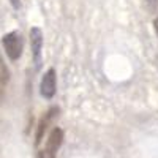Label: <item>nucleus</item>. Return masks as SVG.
<instances>
[{"label":"nucleus","mask_w":158,"mask_h":158,"mask_svg":"<svg viewBox=\"0 0 158 158\" xmlns=\"http://www.w3.org/2000/svg\"><path fill=\"white\" fill-rule=\"evenodd\" d=\"M3 48L6 51V56L11 60H18L22 56V36L19 32H10L2 38Z\"/></svg>","instance_id":"nucleus-1"},{"label":"nucleus","mask_w":158,"mask_h":158,"mask_svg":"<svg viewBox=\"0 0 158 158\" xmlns=\"http://www.w3.org/2000/svg\"><path fill=\"white\" fill-rule=\"evenodd\" d=\"M30 48H32V57L36 70L41 67V51H43V32L38 27H32L30 30Z\"/></svg>","instance_id":"nucleus-2"},{"label":"nucleus","mask_w":158,"mask_h":158,"mask_svg":"<svg viewBox=\"0 0 158 158\" xmlns=\"http://www.w3.org/2000/svg\"><path fill=\"white\" fill-rule=\"evenodd\" d=\"M40 92L44 98H52L56 95V71L48 70L40 84Z\"/></svg>","instance_id":"nucleus-3"},{"label":"nucleus","mask_w":158,"mask_h":158,"mask_svg":"<svg viewBox=\"0 0 158 158\" xmlns=\"http://www.w3.org/2000/svg\"><path fill=\"white\" fill-rule=\"evenodd\" d=\"M63 142V131L60 128H54L51 131V135L48 138V142H46V152L49 156H54L56 152L60 149Z\"/></svg>","instance_id":"nucleus-4"},{"label":"nucleus","mask_w":158,"mask_h":158,"mask_svg":"<svg viewBox=\"0 0 158 158\" xmlns=\"http://www.w3.org/2000/svg\"><path fill=\"white\" fill-rule=\"evenodd\" d=\"M52 112H54V111L48 112V114L41 118V120H40L38 131H36V144H40V142H41V139H43V135H44V131H46V128H48V123H49V120H51V115H52Z\"/></svg>","instance_id":"nucleus-5"},{"label":"nucleus","mask_w":158,"mask_h":158,"mask_svg":"<svg viewBox=\"0 0 158 158\" xmlns=\"http://www.w3.org/2000/svg\"><path fill=\"white\" fill-rule=\"evenodd\" d=\"M6 82H8V70L3 65L2 57H0V87H3Z\"/></svg>","instance_id":"nucleus-6"},{"label":"nucleus","mask_w":158,"mask_h":158,"mask_svg":"<svg viewBox=\"0 0 158 158\" xmlns=\"http://www.w3.org/2000/svg\"><path fill=\"white\" fill-rule=\"evenodd\" d=\"M147 5H149L150 10H155L158 6V0H147Z\"/></svg>","instance_id":"nucleus-7"},{"label":"nucleus","mask_w":158,"mask_h":158,"mask_svg":"<svg viewBox=\"0 0 158 158\" xmlns=\"http://www.w3.org/2000/svg\"><path fill=\"white\" fill-rule=\"evenodd\" d=\"M153 27H155V33H156V36H158V18L153 21Z\"/></svg>","instance_id":"nucleus-8"},{"label":"nucleus","mask_w":158,"mask_h":158,"mask_svg":"<svg viewBox=\"0 0 158 158\" xmlns=\"http://www.w3.org/2000/svg\"><path fill=\"white\" fill-rule=\"evenodd\" d=\"M10 2L13 3V6H15V8H19V5H21V3H19V0H10Z\"/></svg>","instance_id":"nucleus-9"},{"label":"nucleus","mask_w":158,"mask_h":158,"mask_svg":"<svg viewBox=\"0 0 158 158\" xmlns=\"http://www.w3.org/2000/svg\"><path fill=\"white\" fill-rule=\"evenodd\" d=\"M38 158H44V153L41 152V153H40V155H38Z\"/></svg>","instance_id":"nucleus-10"},{"label":"nucleus","mask_w":158,"mask_h":158,"mask_svg":"<svg viewBox=\"0 0 158 158\" xmlns=\"http://www.w3.org/2000/svg\"><path fill=\"white\" fill-rule=\"evenodd\" d=\"M0 92H2V89H0Z\"/></svg>","instance_id":"nucleus-11"}]
</instances>
